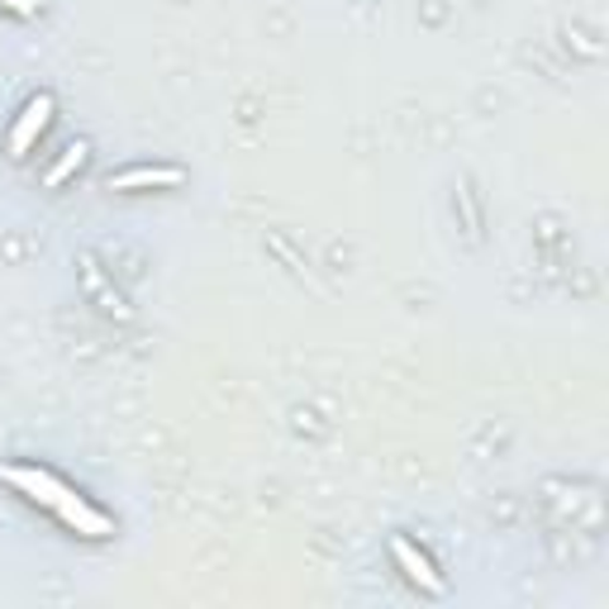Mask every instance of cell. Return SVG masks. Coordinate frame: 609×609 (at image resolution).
<instances>
[{"instance_id": "obj_1", "label": "cell", "mask_w": 609, "mask_h": 609, "mask_svg": "<svg viewBox=\"0 0 609 609\" xmlns=\"http://www.w3.org/2000/svg\"><path fill=\"white\" fill-rule=\"evenodd\" d=\"M5 482L20 486L24 496H29L34 504H44V510H58V504L72 496V486H62L53 472H44V466H10Z\"/></svg>"}, {"instance_id": "obj_2", "label": "cell", "mask_w": 609, "mask_h": 609, "mask_svg": "<svg viewBox=\"0 0 609 609\" xmlns=\"http://www.w3.org/2000/svg\"><path fill=\"white\" fill-rule=\"evenodd\" d=\"M48 120H53V96L38 90L29 106H24V114L15 120V129H10V158H24V153L34 148V138L48 129Z\"/></svg>"}, {"instance_id": "obj_3", "label": "cell", "mask_w": 609, "mask_h": 609, "mask_svg": "<svg viewBox=\"0 0 609 609\" xmlns=\"http://www.w3.org/2000/svg\"><path fill=\"white\" fill-rule=\"evenodd\" d=\"M391 557H395L400 572H405L424 595H443V590H448V586H443V576L434 572V562H429V557H424L419 548H414L410 538H400V534H395V538H391Z\"/></svg>"}, {"instance_id": "obj_4", "label": "cell", "mask_w": 609, "mask_h": 609, "mask_svg": "<svg viewBox=\"0 0 609 609\" xmlns=\"http://www.w3.org/2000/svg\"><path fill=\"white\" fill-rule=\"evenodd\" d=\"M53 514H58V520L68 524V528H76V534H82V538H110V534H114L106 514H100V510H90V504H86L82 496H76V490H72V496L58 504Z\"/></svg>"}, {"instance_id": "obj_5", "label": "cell", "mask_w": 609, "mask_h": 609, "mask_svg": "<svg viewBox=\"0 0 609 609\" xmlns=\"http://www.w3.org/2000/svg\"><path fill=\"white\" fill-rule=\"evenodd\" d=\"M186 172L181 167H129V172L110 176V191H138V186H181Z\"/></svg>"}, {"instance_id": "obj_6", "label": "cell", "mask_w": 609, "mask_h": 609, "mask_svg": "<svg viewBox=\"0 0 609 609\" xmlns=\"http://www.w3.org/2000/svg\"><path fill=\"white\" fill-rule=\"evenodd\" d=\"M82 162H86V144H72V148L62 153V158H58V167H53V172H48L44 181H48V186H62V181H68V176H72Z\"/></svg>"}, {"instance_id": "obj_7", "label": "cell", "mask_w": 609, "mask_h": 609, "mask_svg": "<svg viewBox=\"0 0 609 609\" xmlns=\"http://www.w3.org/2000/svg\"><path fill=\"white\" fill-rule=\"evenodd\" d=\"M0 10H10V15H38V0H0Z\"/></svg>"}]
</instances>
